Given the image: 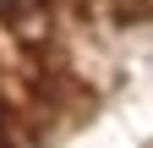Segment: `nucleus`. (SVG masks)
I'll return each mask as SVG.
<instances>
[{
  "label": "nucleus",
  "instance_id": "1",
  "mask_svg": "<svg viewBox=\"0 0 153 148\" xmlns=\"http://www.w3.org/2000/svg\"><path fill=\"white\" fill-rule=\"evenodd\" d=\"M27 6V0H0V11H22Z\"/></svg>",
  "mask_w": 153,
  "mask_h": 148
}]
</instances>
